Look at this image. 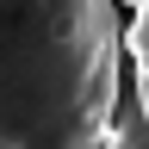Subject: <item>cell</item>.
I'll use <instances>...</instances> for the list:
<instances>
[{
	"instance_id": "cell-1",
	"label": "cell",
	"mask_w": 149,
	"mask_h": 149,
	"mask_svg": "<svg viewBox=\"0 0 149 149\" xmlns=\"http://www.w3.org/2000/svg\"><path fill=\"white\" fill-rule=\"evenodd\" d=\"M112 112V0H0V149H106Z\"/></svg>"
},
{
	"instance_id": "cell-4",
	"label": "cell",
	"mask_w": 149,
	"mask_h": 149,
	"mask_svg": "<svg viewBox=\"0 0 149 149\" xmlns=\"http://www.w3.org/2000/svg\"><path fill=\"white\" fill-rule=\"evenodd\" d=\"M130 6H137V0H130Z\"/></svg>"
},
{
	"instance_id": "cell-3",
	"label": "cell",
	"mask_w": 149,
	"mask_h": 149,
	"mask_svg": "<svg viewBox=\"0 0 149 149\" xmlns=\"http://www.w3.org/2000/svg\"><path fill=\"white\" fill-rule=\"evenodd\" d=\"M130 68H137V106L149 112V0L130 13Z\"/></svg>"
},
{
	"instance_id": "cell-2",
	"label": "cell",
	"mask_w": 149,
	"mask_h": 149,
	"mask_svg": "<svg viewBox=\"0 0 149 149\" xmlns=\"http://www.w3.org/2000/svg\"><path fill=\"white\" fill-rule=\"evenodd\" d=\"M106 149H149V112L130 100L112 112V130H106Z\"/></svg>"
}]
</instances>
